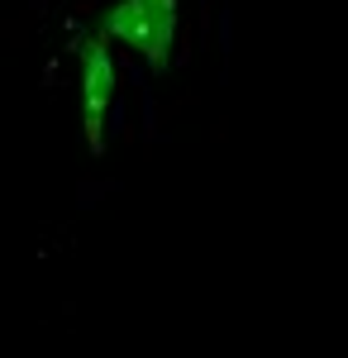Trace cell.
Segmentation results:
<instances>
[{
  "label": "cell",
  "instance_id": "cell-2",
  "mask_svg": "<svg viewBox=\"0 0 348 358\" xmlns=\"http://www.w3.org/2000/svg\"><path fill=\"white\" fill-rule=\"evenodd\" d=\"M143 10H148V67L162 72L167 62H172V43H177V20H182V10H177V0H143Z\"/></svg>",
  "mask_w": 348,
  "mask_h": 358
},
{
  "label": "cell",
  "instance_id": "cell-3",
  "mask_svg": "<svg viewBox=\"0 0 348 358\" xmlns=\"http://www.w3.org/2000/svg\"><path fill=\"white\" fill-rule=\"evenodd\" d=\"M101 38H119V43H129V48H148V10H143V0H115L106 10V20H101Z\"/></svg>",
  "mask_w": 348,
  "mask_h": 358
},
{
  "label": "cell",
  "instance_id": "cell-1",
  "mask_svg": "<svg viewBox=\"0 0 348 358\" xmlns=\"http://www.w3.org/2000/svg\"><path fill=\"white\" fill-rule=\"evenodd\" d=\"M115 101V57H110L106 38H86L81 43V120H86V143L91 153L106 148V115Z\"/></svg>",
  "mask_w": 348,
  "mask_h": 358
}]
</instances>
